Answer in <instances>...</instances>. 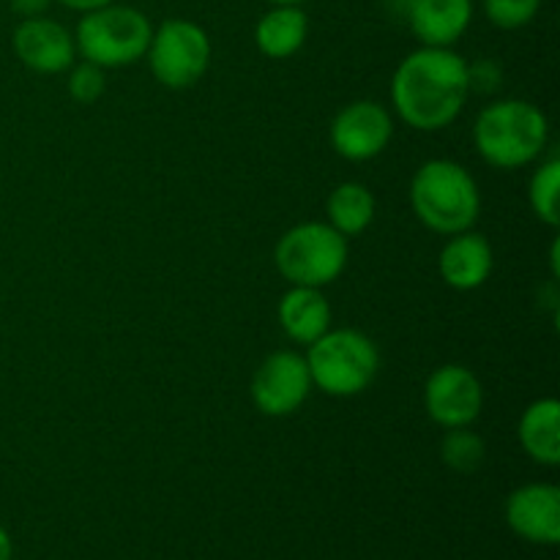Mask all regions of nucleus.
Instances as JSON below:
<instances>
[{"label":"nucleus","instance_id":"17","mask_svg":"<svg viewBox=\"0 0 560 560\" xmlns=\"http://www.w3.org/2000/svg\"><path fill=\"white\" fill-rule=\"evenodd\" d=\"M310 36V16L301 5H271L255 25V44L266 58H293Z\"/></svg>","mask_w":560,"mask_h":560},{"label":"nucleus","instance_id":"15","mask_svg":"<svg viewBox=\"0 0 560 560\" xmlns=\"http://www.w3.org/2000/svg\"><path fill=\"white\" fill-rule=\"evenodd\" d=\"M277 317L290 342L310 348L331 328V304L320 288H293L290 284V290L279 301Z\"/></svg>","mask_w":560,"mask_h":560},{"label":"nucleus","instance_id":"6","mask_svg":"<svg viewBox=\"0 0 560 560\" xmlns=\"http://www.w3.org/2000/svg\"><path fill=\"white\" fill-rule=\"evenodd\" d=\"M273 266L293 288L323 290L348 266V238L328 222H301L277 241Z\"/></svg>","mask_w":560,"mask_h":560},{"label":"nucleus","instance_id":"11","mask_svg":"<svg viewBox=\"0 0 560 560\" xmlns=\"http://www.w3.org/2000/svg\"><path fill=\"white\" fill-rule=\"evenodd\" d=\"M506 525L530 545L556 547L560 541V490L547 481L523 485L506 498Z\"/></svg>","mask_w":560,"mask_h":560},{"label":"nucleus","instance_id":"8","mask_svg":"<svg viewBox=\"0 0 560 560\" xmlns=\"http://www.w3.org/2000/svg\"><path fill=\"white\" fill-rule=\"evenodd\" d=\"M312 375L306 355L299 350H277L257 366L252 377V402L262 416L284 419L304 408L312 394Z\"/></svg>","mask_w":560,"mask_h":560},{"label":"nucleus","instance_id":"9","mask_svg":"<svg viewBox=\"0 0 560 560\" xmlns=\"http://www.w3.org/2000/svg\"><path fill=\"white\" fill-rule=\"evenodd\" d=\"M394 137V118L381 102L359 98L334 115L328 140L331 148L348 162H370L381 156Z\"/></svg>","mask_w":560,"mask_h":560},{"label":"nucleus","instance_id":"2","mask_svg":"<svg viewBox=\"0 0 560 560\" xmlns=\"http://www.w3.org/2000/svg\"><path fill=\"white\" fill-rule=\"evenodd\" d=\"M550 142V120L525 98H501L487 104L474 124V145L495 170H520L534 164Z\"/></svg>","mask_w":560,"mask_h":560},{"label":"nucleus","instance_id":"27","mask_svg":"<svg viewBox=\"0 0 560 560\" xmlns=\"http://www.w3.org/2000/svg\"><path fill=\"white\" fill-rule=\"evenodd\" d=\"M410 5H413V0H388V9L397 11V14H399V16H405V20H408Z\"/></svg>","mask_w":560,"mask_h":560},{"label":"nucleus","instance_id":"14","mask_svg":"<svg viewBox=\"0 0 560 560\" xmlns=\"http://www.w3.org/2000/svg\"><path fill=\"white\" fill-rule=\"evenodd\" d=\"M474 22V0H413L408 25L421 47H454Z\"/></svg>","mask_w":560,"mask_h":560},{"label":"nucleus","instance_id":"20","mask_svg":"<svg viewBox=\"0 0 560 560\" xmlns=\"http://www.w3.org/2000/svg\"><path fill=\"white\" fill-rule=\"evenodd\" d=\"M441 459L448 470L454 474L470 476L485 465L487 459V443L479 432L470 427H457V430H446L441 441Z\"/></svg>","mask_w":560,"mask_h":560},{"label":"nucleus","instance_id":"13","mask_svg":"<svg viewBox=\"0 0 560 560\" xmlns=\"http://www.w3.org/2000/svg\"><path fill=\"white\" fill-rule=\"evenodd\" d=\"M492 268H495V252H492L490 241L476 233V230L448 235L446 246L438 257L441 279L452 290H459V293L479 290L490 279Z\"/></svg>","mask_w":560,"mask_h":560},{"label":"nucleus","instance_id":"18","mask_svg":"<svg viewBox=\"0 0 560 560\" xmlns=\"http://www.w3.org/2000/svg\"><path fill=\"white\" fill-rule=\"evenodd\" d=\"M328 224L337 230L345 238H355V235L366 233L370 224L375 222L377 200L364 184L359 180H345L337 189L328 195L326 202Z\"/></svg>","mask_w":560,"mask_h":560},{"label":"nucleus","instance_id":"7","mask_svg":"<svg viewBox=\"0 0 560 560\" xmlns=\"http://www.w3.org/2000/svg\"><path fill=\"white\" fill-rule=\"evenodd\" d=\"M145 58L159 85L186 91L197 85L211 66V36L197 22L170 16L153 27Z\"/></svg>","mask_w":560,"mask_h":560},{"label":"nucleus","instance_id":"28","mask_svg":"<svg viewBox=\"0 0 560 560\" xmlns=\"http://www.w3.org/2000/svg\"><path fill=\"white\" fill-rule=\"evenodd\" d=\"M558 249H560V244H558V238L552 241V249H550V262H552V277L558 279V273H560V266H558Z\"/></svg>","mask_w":560,"mask_h":560},{"label":"nucleus","instance_id":"5","mask_svg":"<svg viewBox=\"0 0 560 560\" xmlns=\"http://www.w3.org/2000/svg\"><path fill=\"white\" fill-rule=\"evenodd\" d=\"M151 36V20L135 5H120L115 0L80 16L74 44L88 63L98 69H120L145 58Z\"/></svg>","mask_w":560,"mask_h":560},{"label":"nucleus","instance_id":"25","mask_svg":"<svg viewBox=\"0 0 560 560\" xmlns=\"http://www.w3.org/2000/svg\"><path fill=\"white\" fill-rule=\"evenodd\" d=\"M58 3L66 5V9H71V11H80V14H88V11H96V9H102V5L115 3V0H58Z\"/></svg>","mask_w":560,"mask_h":560},{"label":"nucleus","instance_id":"10","mask_svg":"<svg viewBox=\"0 0 560 560\" xmlns=\"http://www.w3.org/2000/svg\"><path fill=\"white\" fill-rule=\"evenodd\" d=\"M485 408L481 381L463 364H443L427 377L424 410L443 430L470 427Z\"/></svg>","mask_w":560,"mask_h":560},{"label":"nucleus","instance_id":"23","mask_svg":"<svg viewBox=\"0 0 560 560\" xmlns=\"http://www.w3.org/2000/svg\"><path fill=\"white\" fill-rule=\"evenodd\" d=\"M468 82L470 93H492L501 85V69H498L495 60H479V63H468Z\"/></svg>","mask_w":560,"mask_h":560},{"label":"nucleus","instance_id":"4","mask_svg":"<svg viewBox=\"0 0 560 560\" xmlns=\"http://www.w3.org/2000/svg\"><path fill=\"white\" fill-rule=\"evenodd\" d=\"M312 386L337 399L364 394L381 370V350L359 328H328L306 353Z\"/></svg>","mask_w":560,"mask_h":560},{"label":"nucleus","instance_id":"24","mask_svg":"<svg viewBox=\"0 0 560 560\" xmlns=\"http://www.w3.org/2000/svg\"><path fill=\"white\" fill-rule=\"evenodd\" d=\"M11 11L22 20H31V16H44L47 9L52 5V0H9Z\"/></svg>","mask_w":560,"mask_h":560},{"label":"nucleus","instance_id":"21","mask_svg":"<svg viewBox=\"0 0 560 560\" xmlns=\"http://www.w3.org/2000/svg\"><path fill=\"white\" fill-rule=\"evenodd\" d=\"M481 9L501 31H520L539 16L541 0H481Z\"/></svg>","mask_w":560,"mask_h":560},{"label":"nucleus","instance_id":"3","mask_svg":"<svg viewBox=\"0 0 560 560\" xmlns=\"http://www.w3.org/2000/svg\"><path fill=\"white\" fill-rule=\"evenodd\" d=\"M416 219L438 235L474 230L481 213V191L474 175L452 159H430L410 180Z\"/></svg>","mask_w":560,"mask_h":560},{"label":"nucleus","instance_id":"16","mask_svg":"<svg viewBox=\"0 0 560 560\" xmlns=\"http://www.w3.org/2000/svg\"><path fill=\"white\" fill-rule=\"evenodd\" d=\"M523 452L545 468L560 465V402L556 397L534 399L517 424Z\"/></svg>","mask_w":560,"mask_h":560},{"label":"nucleus","instance_id":"1","mask_svg":"<svg viewBox=\"0 0 560 560\" xmlns=\"http://www.w3.org/2000/svg\"><path fill=\"white\" fill-rule=\"evenodd\" d=\"M470 96L468 60L452 47H419L399 60L392 104L416 131H441L463 115Z\"/></svg>","mask_w":560,"mask_h":560},{"label":"nucleus","instance_id":"12","mask_svg":"<svg viewBox=\"0 0 560 560\" xmlns=\"http://www.w3.org/2000/svg\"><path fill=\"white\" fill-rule=\"evenodd\" d=\"M11 47L20 63L36 74H60L77 63L74 33L49 16H31L14 27Z\"/></svg>","mask_w":560,"mask_h":560},{"label":"nucleus","instance_id":"26","mask_svg":"<svg viewBox=\"0 0 560 560\" xmlns=\"http://www.w3.org/2000/svg\"><path fill=\"white\" fill-rule=\"evenodd\" d=\"M14 558V541H11L9 530L0 525V560H11Z\"/></svg>","mask_w":560,"mask_h":560},{"label":"nucleus","instance_id":"22","mask_svg":"<svg viewBox=\"0 0 560 560\" xmlns=\"http://www.w3.org/2000/svg\"><path fill=\"white\" fill-rule=\"evenodd\" d=\"M104 93V69L88 63H74L69 69V96L77 104H93Z\"/></svg>","mask_w":560,"mask_h":560},{"label":"nucleus","instance_id":"19","mask_svg":"<svg viewBox=\"0 0 560 560\" xmlns=\"http://www.w3.org/2000/svg\"><path fill=\"white\" fill-rule=\"evenodd\" d=\"M560 159H545L539 162L536 173L530 175L528 184V202L530 211L536 213L539 222L547 228H558L560 224Z\"/></svg>","mask_w":560,"mask_h":560},{"label":"nucleus","instance_id":"29","mask_svg":"<svg viewBox=\"0 0 560 560\" xmlns=\"http://www.w3.org/2000/svg\"><path fill=\"white\" fill-rule=\"evenodd\" d=\"M266 3H271V5H301V3H306V0H266Z\"/></svg>","mask_w":560,"mask_h":560}]
</instances>
